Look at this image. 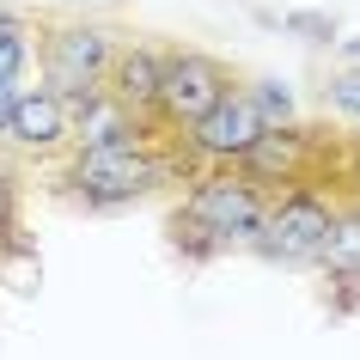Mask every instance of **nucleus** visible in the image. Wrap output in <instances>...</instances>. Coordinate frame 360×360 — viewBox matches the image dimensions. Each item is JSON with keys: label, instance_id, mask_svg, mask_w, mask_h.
<instances>
[{"label": "nucleus", "instance_id": "f257e3e1", "mask_svg": "<svg viewBox=\"0 0 360 360\" xmlns=\"http://www.w3.org/2000/svg\"><path fill=\"white\" fill-rule=\"evenodd\" d=\"M269 190L257 177H245L238 165H208L190 177V195L171 208V245L208 263L220 250H245L257 245V226H263Z\"/></svg>", "mask_w": 360, "mask_h": 360}, {"label": "nucleus", "instance_id": "f03ea898", "mask_svg": "<svg viewBox=\"0 0 360 360\" xmlns=\"http://www.w3.org/2000/svg\"><path fill=\"white\" fill-rule=\"evenodd\" d=\"M190 177L177 141H159V134H134V141H110V147H79L74 165H68V190L86 208H122V202H141L171 177Z\"/></svg>", "mask_w": 360, "mask_h": 360}, {"label": "nucleus", "instance_id": "7ed1b4c3", "mask_svg": "<svg viewBox=\"0 0 360 360\" xmlns=\"http://www.w3.org/2000/svg\"><path fill=\"white\" fill-rule=\"evenodd\" d=\"M330 226H336V195L318 184H287V190H269L250 250H263L269 263H318Z\"/></svg>", "mask_w": 360, "mask_h": 360}, {"label": "nucleus", "instance_id": "20e7f679", "mask_svg": "<svg viewBox=\"0 0 360 360\" xmlns=\"http://www.w3.org/2000/svg\"><path fill=\"white\" fill-rule=\"evenodd\" d=\"M232 86H238V79H232L226 61L202 56V49H171V56L159 61V104H153L147 129L159 134V141H177V134L190 129V122H202Z\"/></svg>", "mask_w": 360, "mask_h": 360}, {"label": "nucleus", "instance_id": "39448f33", "mask_svg": "<svg viewBox=\"0 0 360 360\" xmlns=\"http://www.w3.org/2000/svg\"><path fill=\"white\" fill-rule=\"evenodd\" d=\"M116 31L110 25H86V19H74V25H49L43 31V86L49 92H61L68 104H79L86 92H98L104 86V74H110V56H116Z\"/></svg>", "mask_w": 360, "mask_h": 360}, {"label": "nucleus", "instance_id": "423d86ee", "mask_svg": "<svg viewBox=\"0 0 360 360\" xmlns=\"http://www.w3.org/2000/svg\"><path fill=\"white\" fill-rule=\"evenodd\" d=\"M263 110L250 104L245 86H232L220 104H214L202 122H190V129L177 134V153H184V165H238L250 147H257V134H263Z\"/></svg>", "mask_w": 360, "mask_h": 360}, {"label": "nucleus", "instance_id": "0eeeda50", "mask_svg": "<svg viewBox=\"0 0 360 360\" xmlns=\"http://www.w3.org/2000/svg\"><path fill=\"white\" fill-rule=\"evenodd\" d=\"M6 141L19 153H56L74 141V110H68V98L49 92V86H31V92L13 98V122H6Z\"/></svg>", "mask_w": 360, "mask_h": 360}, {"label": "nucleus", "instance_id": "6e6552de", "mask_svg": "<svg viewBox=\"0 0 360 360\" xmlns=\"http://www.w3.org/2000/svg\"><path fill=\"white\" fill-rule=\"evenodd\" d=\"M159 61H165V56L147 49V43H116V56H110L104 92H110L134 122H153V104H159ZM147 134H153V129H147Z\"/></svg>", "mask_w": 360, "mask_h": 360}, {"label": "nucleus", "instance_id": "1a4fd4ad", "mask_svg": "<svg viewBox=\"0 0 360 360\" xmlns=\"http://www.w3.org/2000/svg\"><path fill=\"white\" fill-rule=\"evenodd\" d=\"M68 110H74V147H110V141H134V134H147V122H134L104 86L86 92L79 104H68Z\"/></svg>", "mask_w": 360, "mask_h": 360}, {"label": "nucleus", "instance_id": "9d476101", "mask_svg": "<svg viewBox=\"0 0 360 360\" xmlns=\"http://www.w3.org/2000/svg\"><path fill=\"white\" fill-rule=\"evenodd\" d=\"M330 275H360V195H336V226L318 257Z\"/></svg>", "mask_w": 360, "mask_h": 360}, {"label": "nucleus", "instance_id": "9b49d317", "mask_svg": "<svg viewBox=\"0 0 360 360\" xmlns=\"http://www.w3.org/2000/svg\"><path fill=\"white\" fill-rule=\"evenodd\" d=\"M37 37H43V25H31L25 13H6V6H0V79H6V86L25 79V68L37 56Z\"/></svg>", "mask_w": 360, "mask_h": 360}, {"label": "nucleus", "instance_id": "f8f14e48", "mask_svg": "<svg viewBox=\"0 0 360 360\" xmlns=\"http://www.w3.org/2000/svg\"><path fill=\"white\" fill-rule=\"evenodd\" d=\"M245 92H250V104L263 110V122H293V92H287L281 79H257Z\"/></svg>", "mask_w": 360, "mask_h": 360}, {"label": "nucleus", "instance_id": "ddd939ff", "mask_svg": "<svg viewBox=\"0 0 360 360\" xmlns=\"http://www.w3.org/2000/svg\"><path fill=\"white\" fill-rule=\"evenodd\" d=\"M6 232H19V177L0 165V238Z\"/></svg>", "mask_w": 360, "mask_h": 360}, {"label": "nucleus", "instance_id": "4468645a", "mask_svg": "<svg viewBox=\"0 0 360 360\" xmlns=\"http://www.w3.org/2000/svg\"><path fill=\"white\" fill-rule=\"evenodd\" d=\"M287 31H300V37H311V43H330V37H336V25H330V19H323V13H287Z\"/></svg>", "mask_w": 360, "mask_h": 360}, {"label": "nucleus", "instance_id": "2eb2a0df", "mask_svg": "<svg viewBox=\"0 0 360 360\" xmlns=\"http://www.w3.org/2000/svg\"><path fill=\"white\" fill-rule=\"evenodd\" d=\"M330 104H336V110H348V116H360V79H354V74L330 79Z\"/></svg>", "mask_w": 360, "mask_h": 360}, {"label": "nucleus", "instance_id": "dca6fc26", "mask_svg": "<svg viewBox=\"0 0 360 360\" xmlns=\"http://www.w3.org/2000/svg\"><path fill=\"white\" fill-rule=\"evenodd\" d=\"M13 98H19V92H13V86L0 79V141H6V122H13Z\"/></svg>", "mask_w": 360, "mask_h": 360}, {"label": "nucleus", "instance_id": "f3484780", "mask_svg": "<svg viewBox=\"0 0 360 360\" xmlns=\"http://www.w3.org/2000/svg\"><path fill=\"white\" fill-rule=\"evenodd\" d=\"M348 184H354V190H348V195H360V153H354V177H348Z\"/></svg>", "mask_w": 360, "mask_h": 360}, {"label": "nucleus", "instance_id": "a211bd4d", "mask_svg": "<svg viewBox=\"0 0 360 360\" xmlns=\"http://www.w3.org/2000/svg\"><path fill=\"white\" fill-rule=\"evenodd\" d=\"M348 56H354V61H360V37H354V43H348Z\"/></svg>", "mask_w": 360, "mask_h": 360}]
</instances>
